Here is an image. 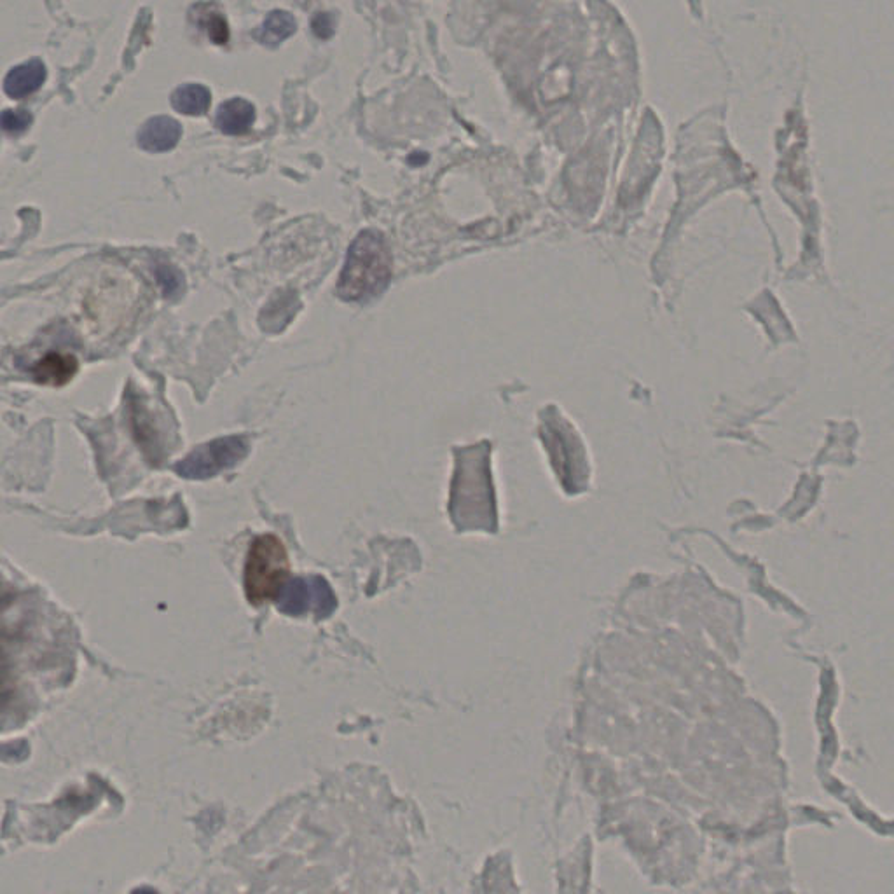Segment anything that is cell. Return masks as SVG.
<instances>
[{"instance_id":"1","label":"cell","mask_w":894,"mask_h":894,"mask_svg":"<svg viewBox=\"0 0 894 894\" xmlns=\"http://www.w3.org/2000/svg\"><path fill=\"white\" fill-rule=\"evenodd\" d=\"M449 514L460 531L495 530V493L489 474V444L454 451Z\"/></svg>"},{"instance_id":"2","label":"cell","mask_w":894,"mask_h":894,"mask_svg":"<svg viewBox=\"0 0 894 894\" xmlns=\"http://www.w3.org/2000/svg\"><path fill=\"white\" fill-rule=\"evenodd\" d=\"M392 278V254L383 234L362 231L351 243L343 271L337 282V294L344 301H364L378 296Z\"/></svg>"},{"instance_id":"3","label":"cell","mask_w":894,"mask_h":894,"mask_svg":"<svg viewBox=\"0 0 894 894\" xmlns=\"http://www.w3.org/2000/svg\"><path fill=\"white\" fill-rule=\"evenodd\" d=\"M289 580V556L282 540L266 533L255 538L245 563V594L250 605L275 601Z\"/></svg>"},{"instance_id":"4","label":"cell","mask_w":894,"mask_h":894,"mask_svg":"<svg viewBox=\"0 0 894 894\" xmlns=\"http://www.w3.org/2000/svg\"><path fill=\"white\" fill-rule=\"evenodd\" d=\"M285 615H304L313 612L317 619H327L337 606L336 594L324 577L289 578L275 599Z\"/></svg>"},{"instance_id":"5","label":"cell","mask_w":894,"mask_h":894,"mask_svg":"<svg viewBox=\"0 0 894 894\" xmlns=\"http://www.w3.org/2000/svg\"><path fill=\"white\" fill-rule=\"evenodd\" d=\"M248 453V437L233 435L208 442L194 449L177 465V472L186 479H210L222 470L238 465Z\"/></svg>"},{"instance_id":"6","label":"cell","mask_w":894,"mask_h":894,"mask_svg":"<svg viewBox=\"0 0 894 894\" xmlns=\"http://www.w3.org/2000/svg\"><path fill=\"white\" fill-rule=\"evenodd\" d=\"M182 128L172 117H152L138 131V145L149 152H165L179 144Z\"/></svg>"},{"instance_id":"7","label":"cell","mask_w":894,"mask_h":894,"mask_svg":"<svg viewBox=\"0 0 894 894\" xmlns=\"http://www.w3.org/2000/svg\"><path fill=\"white\" fill-rule=\"evenodd\" d=\"M255 121V107L241 97L229 98L217 109L215 124L226 135H243Z\"/></svg>"},{"instance_id":"8","label":"cell","mask_w":894,"mask_h":894,"mask_svg":"<svg viewBox=\"0 0 894 894\" xmlns=\"http://www.w3.org/2000/svg\"><path fill=\"white\" fill-rule=\"evenodd\" d=\"M77 360L69 353H48L32 369L37 383L49 386H63L76 376Z\"/></svg>"},{"instance_id":"9","label":"cell","mask_w":894,"mask_h":894,"mask_svg":"<svg viewBox=\"0 0 894 894\" xmlns=\"http://www.w3.org/2000/svg\"><path fill=\"white\" fill-rule=\"evenodd\" d=\"M44 79H46V67L39 60H32L20 67H14L7 74L4 90L9 97L25 98L39 90Z\"/></svg>"},{"instance_id":"10","label":"cell","mask_w":894,"mask_h":894,"mask_svg":"<svg viewBox=\"0 0 894 894\" xmlns=\"http://www.w3.org/2000/svg\"><path fill=\"white\" fill-rule=\"evenodd\" d=\"M297 21L294 14L276 9L266 16V20L261 27L255 30V39L262 42L264 46H278L280 42L289 39L290 35L296 32Z\"/></svg>"},{"instance_id":"11","label":"cell","mask_w":894,"mask_h":894,"mask_svg":"<svg viewBox=\"0 0 894 894\" xmlns=\"http://www.w3.org/2000/svg\"><path fill=\"white\" fill-rule=\"evenodd\" d=\"M212 102V95L207 86L203 84H182L172 93V105L175 111L187 114V116H200L205 114Z\"/></svg>"},{"instance_id":"12","label":"cell","mask_w":894,"mask_h":894,"mask_svg":"<svg viewBox=\"0 0 894 894\" xmlns=\"http://www.w3.org/2000/svg\"><path fill=\"white\" fill-rule=\"evenodd\" d=\"M201 25L207 28L208 35H210V39L215 44H226L229 41V25H227L224 14L219 13V11L205 13V18L201 20Z\"/></svg>"},{"instance_id":"13","label":"cell","mask_w":894,"mask_h":894,"mask_svg":"<svg viewBox=\"0 0 894 894\" xmlns=\"http://www.w3.org/2000/svg\"><path fill=\"white\" fill-rule=\"evenodd\" d=\"M32 124V116L23 109L0 112V126L9 135H20Z\"/></svg>"},{"instance_id":"14","label":"cell","mask_w":894,"mask_h":894,"mask_svg":"<svg viewBox=\"0 0 894 894\" xmlns=\"http://www.w3.org/2000/svg\"><path fill=\"white\" fill-rule=\"evenodd\" d=\"M131 894H159L158 891H154L152 888H138L135 891H131Z\"/></svg>"}]
</instances>
